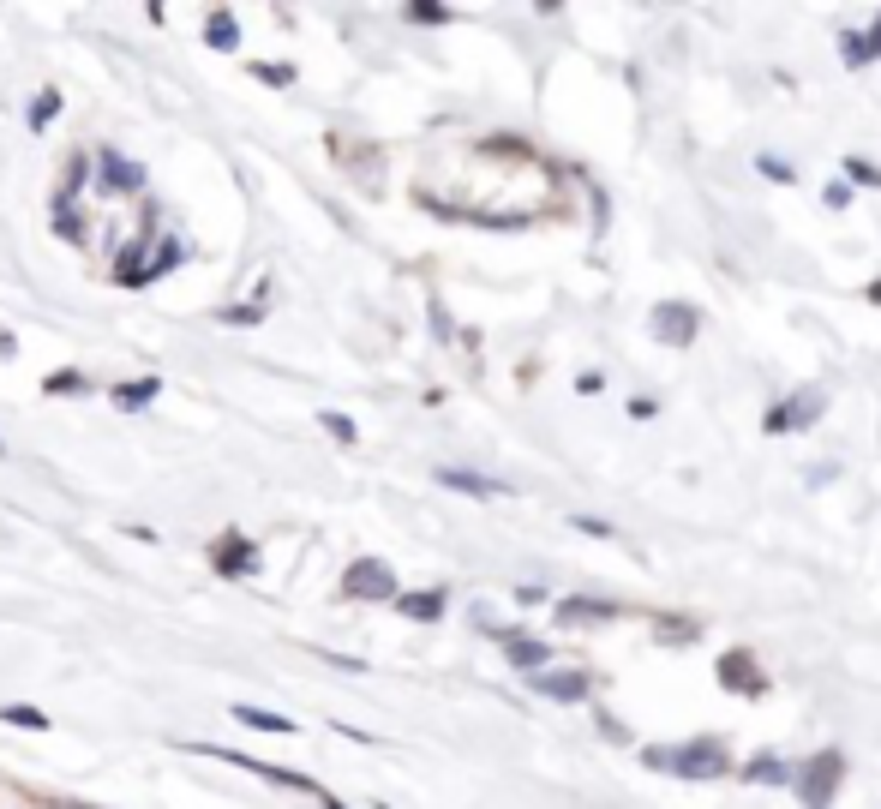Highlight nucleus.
I'll return each instance as SVG.
<instances>
[{
  "label": "nucleus",
  "mask_w": 881,
  "mask_h": 809,
  "mask_svg": "<svg viewBox=\"0 0 881 809\" xmlns=\"http://www.w3.org/2000/svg\"><path fill=\"white\" fill-rule=\"evenodd\" d=\"M642 762H648V768H660V774H684V780H720V774H732V750H726L720 738H696V744H654V750H642Z\"/></svg>",
  "instance_id": "obj_1"
},
{
  "label": "nucleus",
  "mask_w": 881,
  "mask_h": 809,
  "mask_svg": "<svg viewBox=\"0 0 881 809\" xmlns=\"http://www.w3.org/2000/svg\"><path fill=\"white\" fill-rule=\"evenodd\" d=\"M180 258H186V240H180V234H156L150 252H126V258H120L114 282H120V288H144V282H156L162 270H174Z\"/></svg>",
  "instance_id": "obj_2"
},
{
  "label": "nucleus",
  "mask_w": 881,
  "mask_h": 809,
  "mask_svg": "<svg viewBox=\"0 0 881 809\" xmlns=\"http://www.w3.org/2000/svg\"><path fill=\"white\" fill-rule=\"evenodd\" d=\"M840 780H846V762H840V750H822V756H810V762L798 768V798H804V809H828V804H834V792H840Z\"/></svg>",
  "instance_id": "obj_3"
},
{
  "label": "nucleus",
  "mask_w": 881,
  "mask_h": 809,
  "mask_svg": "<svg viewBox=\"0 0 881 809\" xmlns=\"http://www.w3.org/2000/svg\"><path fill=\"white\" fill-rule=\"evenodd\" d=\"M822 408H828V396H822V390H798V396L774 402V408L762 414V426H768V432H804V426H816V420H822Z\"/></svg>",
  "instance_id": "obj_4"
},
{
  "label": "nucleus",
  "mask_w": 881,
  "mask_h": 809,
  "mask_svg": "<svg viewBox=\"0 0 881 809\" xmlns=\"http://www.w3.org/2000/svg\"><path fill=\"white\" fill-rule=\"evenodd\" d=\"M342 594L348 600H396V570L378 564V558H360V564H348Z\"/></svg>",
  "instance_id": "obj_5"
},
{
  "label": "nucleus",
  "mask_w": 881,
  "mask_h": 809,
  "mask_svg": "<svg viewBox=\"0 0 881 809\" xmlns=\"http://www.w3.org/2000/svg\"><path fill=\"white\" fill-rule=\"evenodd\" d=\"M648 324H654V336H660L666 348H684V342H696V324H702V312H696V306H684V300H660Z\"/></svg>",
  "instance_id": "obj_6"
},
{
  "label": "nucleus",
  "mask_w": 881,
  "mask_h": 809,
  "mask_svg": "<svg viewBox=\"0 0 881 809\" xmlns=\"http://www.w3.org/2000/svg\"><path fill=\"white\" fill-rule=\"evenodd\" d=\"M96 180H102V192L126 198V192H138V186H144V168H138V162H126L120 150H96Z\"/></svg>",
  "instance_id": "obj_7"
},
{
  "label": "nucleus",
  "mask_w": 881,
  "mask_h": 809,
  "mask_svg": "<svg viewBox=\"0 0 881 809\" xmlns=\"http://www.w3.org/2000/svg\"><path fill=\"white\" fill-rule=\"evenodd\" d=\"M498 642L510 648V666H522V672H534V678H540V672L552 666V648H546L540 636H522V630H498Z\"/></svg>",
  "instance_id": "obj_8"
},
{
  "label": "nucleus",
  "mask_w": 881,
  "mask_h": 809,
  "mask_svg": "<svg viewBox=\"0 0 881 809\" xmlns=\"http://www.w3.org/2000/svg\"><path fill=\"white\" fill-rule=\"evenodd\" d=\"M720 684H726V690H738V696H768V678L756 672V660H750L744 648L720 660Z\"/></svg>",
  "instance_id": "obj_9"
},
{
  "label": "nucleus",
  "mask_w": 881,
  "mask_h": 809,
  "mask_svg": "<svg viewBox=\"0 0 881 809\" xmlns=\"http://www.w3.org/2000/svg\"><path fill=\"white\" fill-rule=\"evenodd\" d=\"M210 558H216V570H222V576H252V570H258V546H252V540H240V534L216 540V552H210Z\"/></svg>",
  "instance_id": "obj_10"
},
{
  "label": "nucleus",
  "mask_w": 881,
  "mask_h": 809,
  "mask_svg": "<svg viewBox=\"0 0 881 809\" xmlns=\"http://www.w3.org/2000/svg\"><path fill=\"white\" fill-rule=\"evenodd\" d=\"M534 690L546 702H588V672H540Z\"/></svg>",
  "instance_id": "obj_11"
},
{
  "label": "nucleus",
  "mask_w": 881,
  "mask_h": 809,
  "mask_svg": "<svg viewBox=\"0 0 881 809\" xmlns=\"http://www.w3.org/2000/svg\"><path fill=\"white\" fill-rule=\"evenodd\" d=\"M444 606H450V594H444V588L396 594V612H402V618H414V624H432V618H444Z\"/></svg>",
  "instance_id": "obj_12"
},
{
  "label": "nucleus",
  "mask_w": 881,
  "mask_h": 809,
  "mask_svg": "<svg viewBox=\"0 0 881 809\" xmlns=\"http://www.w3.org/2000/svg\"><path fill=\"white\" fill-rule=\"evenodd\" d=\"M744 780H750V786H798V774H792V768H786L774 750L750 756V762H744Z\"/></svg>",
  "instance_id": "obj_13"
},
{
  "label": "nucleus",
  "mask_w": 881,
  "mask_h": 809,
  "mask_svg": "<svg viewBox=\"0 0 881 809\" xmlns=\"http://www.w3.org/2000/svg\"><path fill=\"white\" fill-rule=\"evenodd\" d=\"M558 618H564V624H606V618H618V606H612V600H582V594H576V600H558Z\"/></svg>",
  "instance_id": "obj_14"
},
{
  "label": "nucleus",
  "mask_w": 881,
  "mask_h": 809,
  "mask_svg": "<svg viewBox=\"0 0 881 809\" xmlns=\"http://www.w3.org/2000/svg\"><path fill=\"white\" fill-rule=\"evenodd\" d=\"M438 480H444L450 492H474V498H498V492H504L498 480H480V474H468V468H438Z\"/></svg>",
  "instance_id": "obj_15"
},
{
  "label": "nucleus",
  "mask_w": 881,
  "mask_h": 809,
  "mask_svg": "<svg viewBox=\"0 0 881 809\" xmlns=\"http://www.w3.org/2000/svg\"><path fill=\"white\" fill-rule=\"evenodd\" d=\"M162 396V378H138V384H114V408H150Z\"/></svg>",
  "instance_id": "obj_16"
},
{
  "label": "nucleus",
  "mask_w": 881,
  "mask_h": 809,
  "mask_svg": "<svg viewBox=\"0 0 881 809\" xmlns=\"http://www.w3.org/2000/svg\"><path fill=\"white\" fill-rule=\"evenodd\" d=\"M204 42H210V48H234V42H240V24H234V12H222V6H216V12L204 18Z\"/></svg>",
  "instance_id": "obj_17"
},
{
  "label": "nucleus",
  "mask_w": 881,
  "mask_h": 809,
  "mask_svg": "<svg viewBox=\"0 0 881 809\" xmlns=\"http://www.w3.org/2000/svg\"><path fill=\"white\" fill-rule=\"evenodd\" d=\"M42 396H90V378L78 366H60L54 378H42Z\"/></svg>",
  "instance_id": "obj_18"
},
{
  "label": "nucleus",
  "mask_w": 881,
  "mask_h": 809,
  "mask_svg": "<svg viewBox=\"0 0 881 809\" xmlns=\"http://www.w3.org/2000/svg\"><path fill=\"white\" fill-rule=\"evenodd\" d=\"M234 720H240V726H252V732H294V720H288V714H264V708H246V702L234 708Z\"/></svg>",
  "instance_id": "obj_19"
},
{
  "label": "nucleus",
  "mask_w": 881,
  "mask_h": 809,
  "mask_svg": "<svg viewBox=\"0 0 881 809\" xmlns=\"http://www.w3.org/2000/svg\"><path fill=\"white\" fill-rule=\"evenodd\" d=\"M0 720H6V726H18V732H48V714H42V708H30V702L0 708Z\"/></svg>",
  "instance_id": "obj_20"
},
{
  "label": "nucleus",
  "mask_w": 881,
  "mask_h": 809,
  "mask_svg": "<svg viewBox=\"0 0 881 809\" xmlns=\"http://www.w3.org/2000/svg\"><path fill=\"white\" fill-rule=\"evenodd\" d=\"M840 54H846V66H864V60H876L870 36H858V30H846V36H840Z\"/></svg>",
  "instance_id": "obj_21"
},
{
  "label": "nucleus",
  "mask_w": 881,
  "mask_h": 809,
  "mask_svg": "<svg viewBox=\"0 0 881 809\" xmlns=\"http://www.w3.org/2000/svg\"><path fill=\"white\" fill-rule=\"evenodd\" d=\"M54 114H60V90H42V96L30 102V132H42Z\"/></svg>",
  "instance_id": "obj_22"
},
{
  "label": "nucleus",
  "mask_w": 881,
  "mask_h": 809,
  "mask_svg": "<svg viewBox=\"0 0 881 809\" xmlns=\"http://www.w3.org/2000/svg\"><path fill=\"white\" fill-rule=\"evenodd\" d=\"M252 78H258V84H294V66H282V60H258Z\"/></svg>",
  "instance_id": "obj_23"
},
{
  "label": "nucleus",
  "mask_w": 881,
  "mask_h": 809,
  "mask_svg": "<svg viewBox=\"0 0 881 809\" xmlns=\"http://www.w3.org/2000/svg\"><path fill=\"white\" fill-rule=\"evenodd\" d=\"M846 174H852L858 186H876V192H881V168H876V162H864V156H846Z\"/></svg>",
  "instance_id": "obj_24"
},
{
  "label": "nucleus",
  "mask_w": 881,
  "mask_h": 809,
  "mask_svg": "<svg viewBox=\"0 0 881 809\" xmlns=\"http://www.w3.org/2000/svg\"><path fill=\"white\" fill-rule=\"evenodd\" d=\"M324 432H330L336 444H354V420H348V414H324Z\"/></svg>",
  "instance_id": "obj_25"
},
{
  "label": "nucleus",
  "mask_w": 881,
  "mask_h": 809,
  "mask_svg": "<svg viewBox=\"0 0 881 809\" xmlns=\"http://www.w3.org/2000/svg\"><path fill=\"white\" fill-rule=\"evenodd\" d=\"M756 168H762V174H768V180H780V186H786V180H792V162H780V156H762V162H756Z\"/></svg>",
  "instance_id": "obj_26"
},
{
  "label": "nucleus",
  "mask_w": 881,
  "mask_h": 809,
  "mask_svg": "<svg viewBox=\"0 0 881 809\" xmlns=\"http://www.w3.org/2000/svg\"><path fill=\"white\" fill-rule=\"evenodd\" d=\"M660 636H666V642H696L702 624H660Z\"/></svg>",
  "instance_id": "obj_27"
},
{
  "label": "nucleus",
  "mask_w": 881,
  "mask_h": 809,
  "mask_svg": "<svg viewBox=\"0 0 881 809\" xmlns=\"http://www.w3.org/2000/svg\"><path fill=\"white\" fill-rule=\"evenodd\" d=\"M408 18H414V24H444L450 12H444V6H408Z\"/></svg>",
  "instance_id": "obj_28"
},
{
  "label": "nucleus",
  "mask_w": 881,
  "mask_h": 809,
  "mask_svg": "<svg viewBox=\"0 0 881 809\" xmlns=\"http://www.w3.org/2000/svg\"><path fill=\"white\" fill-rule=\"evenodd\" d=\"M258 318H264V306H234L228 312V324H258Z\"/></svg>",
  "instance_id": "obj_29"
},
{
  "label": "nucleus",
  "mask_w": 881,
  "mask_h": 809,
  "mask_svg": "<svg viewBox=\"0 0 881 809\" xmlns=\"http://www.w3.org/2000/svg\"><path fill=\"white\" fill-rule=\"evenodd\" d=\"M576 528H582V534H600V540L612 534V522H594V516H576Z\"/></svg>",
  "instance_id": "obj_30"
},
{
  "label": "nucleus",
  "mask_w": 881,
  "mask_h": 809,
  "mask_svg": "<svg viewBox=\"0 0 881 809\" xmlns=\"http://www.w3.org/2000/svg\"><path fill=\"white\" fill-rule=\"evenodd\" d=\"M12 354H18V342H12V336L0 330V360H12Z\"/></svg>",
  "instance_id": "obj_31"
},
{
  "label": "nucleus",
  "mask_w": 881,
  "mask_h": 809,
  "mask_svg": "<svg viewBox=\"0 0 881 809\" xmlns=\"http://www.w3.org/2000/svg\"><path fill=\"white\" fill-rule=\"evenodd\" d=\"M870 48H876V54H881V24H876V30H870Z\"/></svg>",
  "instance_id": "obj_32"
},
{
  "label": "nucleus",
  "mask_w": 881,
  "mask_h": 809,
  "mask_svg": "<svg viewBox=\"0 0 881 809\" xmlns=\"http://www.w3.org/2000/svg\"><path fill=\"white\" fill-rule=\"evenodd\" d=\"M870 300H876V306H881V282H870Z\"/></svg>",
  "instance_id": "obj_33"
},
{
  "label": "nucleus",
  "mask_w": 881,
  "mask_h": 809,
  "mask_svg": "<svg viewBox=\"0 0 881 809\" xmlns=\"http://www.w3.org/2000/svg\"><path fill=\"white\" fill-rule=\"evenodd\" d=\"M324 809H348V804H336V798H324Z\"/></svg>",
  "instance_id": "obj_34"
}]
</instances>
